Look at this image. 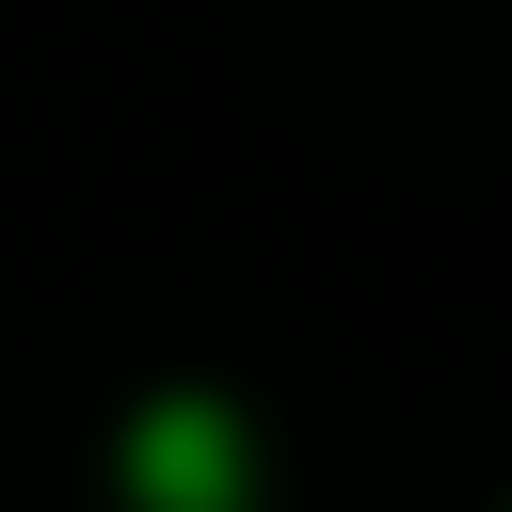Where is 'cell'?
<instances>
[{
	"instance_id": "1",
	"label": "cell",
	"mask_w": 512,
	"mask_h": 512,
	"mask_svg": "<svg viewBox=\"0 0 512 512\" xmlns=\"http://www.w3.org/2000/svg\"><path fill=\"white\" fill-rule=\"evenodd\" d=\"M128 480H144L160 512H224V496H240V448H224V416H208V400H176V416H144Z\"/></svg>"
}]
</instances>
